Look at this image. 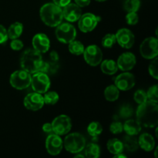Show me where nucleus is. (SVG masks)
Segmentation results:
<instances>
[{"instance_id":"ea45409f","label":"nucleus","mask_w":158,"mask_h":158,"mask_svg":"<svg viewBox=\"0 0 158 158\" xmlns=\"http://www.w3.org/2000/svg\"><path fill=\"white\" fill-rule=\"evenodd\" d=\"M52 1H53L54 4L60 6V8H63L64 6H66V5H68L69 3L71 2V0H52Z\"/></svg>"},{"instance_id":"7ed1b4c3","label":"nucleus","mask_w":158,"mask_h":158,"mask_svg":"<svg viewBox=\"0 0 158 158\" xmlns=\"http://www.w3.org/2000/svg\"><path fill=\"white\" fill-rule=\"evenodd\" d=\"M40 15L42 21L49 27H56L63 19L62 8L53 2L43 5L40 10Z\"/></svg>"},{"instance_id":"f03ea898","label":"nucleus","mask_w":158,"mask_h":158,"mask_svg":"<svg viewBox=\"0 0 158 158\" xmlns=\"http://www.w3.org/2000/svg\"><path fill=\"white\" fill-rule=\"evenodd\" d=\"M44 61L41 53L34 49H28L22 54L20 65L22 69L30 74L40 72Z\"/></svg>"},{"instance_id":"4be33fe9","label":"nucleus","mask_w":158,"mask_h":158,"mask_svg":"<svg viewBox=\"0 0 158 158\" xmlns=\"http://www.w3.org/2000/svg\"><path fill=\"white\" fill-rule=\"evenodd\" d=\"M106 148H107L108 151L114 155L123 153V150H124L123 142L117 138H113L108 140L107 143H106Z\"/></svg>"},{"instance_id":"9d476101","label":"nucleus","mask_w":158,"mask_h":158,"mask_svg":"<svg viewBox=\"0 0 158 158\" xmlns=\"http://www.w3.org/2000/svg\"><path fill=\"white\" fill-rule=\"evenodd\" d=\"M84 60L89 66H97L102 62L103 53L100 48L96 45L88 46L83 51Z\"/></svg>"},{"instance_id":"49530a36","label":"nucleus","mask_w":158,"mask_h":158,"mask_svg":"<svg viewBox=\"0 0 158 158\" xmlns=\"http://www.w3.org/2000/svg\"><path fill=\"white\" fill-rule=\"evenodd\" d=\"M157 151H158V148H156V151H155V157L157 158Z\"/></svg>"},{"instance_id":"58836bf2","label":"nucleus","mask_w":158,"mask_h":158,"mask_svg":"<svg viewBox=\"0 0 158 158\" xmlns=\"http://www.w3.org/2000/svg\"><path fill=\"white\" fill-rule=\"evenodd\" d=\"M8 35H7V30L6 28L0 24V44L5 43L8 40Z\"/></svg>"},{"instance_id":"1a4fd4ad","label":"nucleus","mask_w":158,"mask_h":158,"mask_svg":"<svg viewBox=\"0 0 158 158\" xmlns=\"http://www.w3.org/2000/svg\"><path fill=\"white\" fill-rule=\"evenodd\" d=\"M51 124L54 134L60 136L68 134L72 128V121L70 117L64 114L56 117Z\"/></svg>"},{"instance_id":"473e14b6","label":"nucleus","mask_w":158,"mask_h":158,"mask_svg":"<svg viewBox=\"0 0 158 158\" xmlns=\"http://www.w3.org/2000/svg\"><path fill=\"white\" fill-rule=\"evenodd\" d=\"M134 99L136 103H138L139 105L142 104V103H145L148 100L146 92L143 89H138V90L136 91L134 96Z\"/></svg>"},{"instance_id":"bb28decb","label":"nucleus","mask_w":158,"mask_h":158,"mask_svg":"<svg viewBox=\"0 0 158 158\" xmlns=\"http://www.w3.org/2000/svg\"><path fill=\"white\" fill-rule=\"evenodd\" d=\"M68 44H69V47L68 48H69V51L70 52V53L77 56H80L83 53L85 48L81 42L74 40L73 41L70 42Z\"/></svg>"},{"instance_id":"de8ad7c7","label":"nucleus","mask_w":158,"mask_h":158,"mask_svg":"<svg viewBox=\"0 0 158 158\" xmlns=\"http://www.w3.org/2000/svg\"><path fill=\"white\" fill-rule=\"evenodd\" d=\"M96 1H97V2H104V1H106V0H96Z\"/></svg>"},{"instance_id":"2f4dec72","label":"nucleus","mask_w":158,"mask_h":158,"mask_svg":"<svg viewBox=\"0 0 158 158\" xmlns=\"http://www.w3.org/2000/svg\"><path fill=\"white\" fill-rule=\"evenodd\" d=\"M116 42H117V40H116V36L114 34H106L102 39V46L104 48H111L115 44Z\"/></svg>"},{"instance_id":"7c9ffc66","label":"nucleus","mask_w":158,"mask_h":158,"mask_svg":"<svg viewBox=\"0 0 158 158\" xmlns=\"http://www.w3.org/2000/svg\"><path fill=\"white\" fill-rule=\"evenodd\" d=\"M134 110L130 104H123L119 110V116L123 119H128L132 117Z\"/></svg>"},{"instance_id":"79ce46f5","label":"nucleus","mask_w":158,"mask_h":158,"mask_svg":"<svg viewBox=\"0 0 158 158\" xmlns=\"http://www.w3.org/2000/svg\"><path fill=\"white\" fill-rule=\"evenodd\" d=\"M91 0H75V2L80 7H86L89 6Z\"/></svg>"},{"instance_id":"6ab92c4d","label":"nucleus","mask_w":158,"mask_h":158,"mask_svg":"<svg viewBox=\"0 0 158 158\" xmlns=\"http://www.w3.org/2000/svg\"><path fill=\"white\" fill-rule=\"evenodd\" d=\"M138 144L145 151H151L155 146V140L152 135L144 133L139 137Z\"/></svg>"},{"instance_id":"4468645a","label":"nucleus","mask_w":158,"mask_h":158,"mask_svg":"<svg viewBox=\"0 0 158 158\" xmlns=\"http://www.w3.org/2000/svg\"><path fill=\"white\" fill-rule=\"evenodd\" d=\"M24 106L29 110L36 111L41 109L45 104L43 97L41 94L34 92L27 94L24 99Z\"/></svg>"},{"instance_id":"f3484780","label":"nucleus","mask_w":158,"mask_h":158,"mask_svg":"<svg viewBox=\"0 0 158 158\" xmlns=\"http://www.w3.org/2000/svg\"><path fill=\"white\" fill-rule=\"evenodd\" d=\"M32 46L37 52L45 53L50 47V41L46 34L38 33L32 38Z\"/></svg>"},{"instance_id":"423d86ee","label":"nucleus","mask_w":158,"mask_h":158,"mask_svg":"<svg viewBox=\"0 0 158 158\" xmlns=\"http://www.w3.org/2000/svg\"><path fill=\"white\" fill-rule=\"evenodd\" d=\"M32 76L24 69L15 71L11 75L9 82L12 87L16 89H24L31 85Z\"/></svg>"},{"instance_id":"ddd939ff","label":"nucleus","mask_w":158,"mask_h":158,"mask_svg":"<svg viewBox=\"0 0 158 158\" xmlns=\"http://www.w3.org/2000/svg\"><path fill=\"white\" fill-rule=\"evenodd\" d=\"M117 42L121 47L125 49H131L134 44L135 37L134 33L130 29L123 28L117 31L115 35Z\"/></svg>"},{"instance_id":"a19ab883","label":"nucleus","mask_w":158,"mask_h":158,"mask_svg":"<svg viewBox=\"0 0 158 158\" xmlns=\"http://www.w3.org/2000/svg\"><path fill=\"white\" fill-rule=\"evenodd\" d=\"M58 60H59V56H58V53H57L56 51H52V52H51L50 55H49V62H51V63H57V62H58Z\"/></svg>"},{"instance_id":"aec40b11","label":"nucleus","mask_w":158,"mask_h":158,"mask_svg":"<svg viewBox=\"0 0 158 158\" xmlns=\"http://www.w3.org/2000/svg\"><path fill=\"white\" fill-rule=\"evenodd\" d=\"M141 125L136 120L130 119L127 120L123 124V131L127 135L136 136L141 131Z\"/></svg>"},{"instance_id":"39448f33","label":"nucleus","mask_w":158,"mask_h":158,"mask_svg":"<svg viewBox=\"0 0 158 158\" xmlns=\"http://www.w3.org/2000/svg\"><path fill=\"white\" fill-rule=\"evenodd\" d=\"M56 36L59 41L66 44L75 40L77 36V30L70 23H61L56 26Z\"/></svg>"},{"instance_id":"37998d69","label":"nucleus","mask_w":158,"mask_h":158,"mask_svg":"<svg viewBox=\"0 0 158 158\" xmlns=\"http://www.w3.org/2000/svg\"><path fill=\"white\" fill-rule=\"evenodd\" d=\"M43 131H44L45 133H47V134H49L53 133V131H52V124L49 123H45V124H43Z\"/></svg>"},{"instance_id":"c756f323","label":"nucleus","mask_w":158,"mask_h":158,"mask_svg":"<svg viewBox=\"0 0 158 158\" xmlns=\"http://www.w3.org/2000/svg\"><path fill=\"white\" fill-rule=\"evenodd\" d=\"M45 95L43 96V100L44 103L49 105H54L58 102L59 97L58 94L55 91H50V92L45 93Z\"/></svg>"},{"instance_id":"6e6552de","label":"nucleus","mask_w":158,"mask_h":158,"mask_svg":"<svg viewBox=\"0 0 158 158\" xmlns=\"http://www.w3.org/2000/svg\"><path fill=\"white\" fill-rule=\"evenodd\" d=\"M140 52L142 56L147 60H153L157 57L158 54L157 39L154 37L145 39L140 46Z\"/></svg>"},{"instance_id":"a211bd4d","label":"nucleus","mask_w":158,"mask_h":158,"mask_svg":"<svg viewBox=\"0 0 158 158\" xmlns=\"http://www.w3.org/2000/svg\"><path fill=\"white\" fill-rule=\"evenodd\" d=\"M136 56L132 52H124L119 56L117 64L122 71H129L136 65Z\"/></svg>"},{"instance_id":"72a5a7b5","label":"nucleus","mask_w":158,"mask_h":158,"mask_svg":"<svg viewBox=\"0 0 158 158\" xmlns=\"http://www.w3.org/2000/svg\"><path fill=\"white\" fill-rule=\"evenodd\" d=\"M157 92H158V86L157 85H154L151 87L149 88L148 93H147V97L148 99L151 101L155 102L157 103L158 101V97H157Z\"/></svg>"},{"instance_id":"b1692460","label":"nucleus","mask_w":158,"mask_h":158,"mask_svg":"<svg viewBox=\"0 0 158 158\" xmlns=\"http://www.w3.org/2000/svg\"><path fill=\"white\" fill-rule=\"evenodd\" d=\"M123 148L129 152H134L138 148V140L134 136L127 135L124 137L123 141Z\"/></svg>"},{"instance_id":"c85d7f7f","label":"nucleus","mask_w":158,"mask_h":158,"mask_svg":"<svg viewBox=\"0 0 158 158\" xmlns=\"http://www.w3.org/2000/svg\"><path fill=\"white\" fill-rule=\"evenodd\" d=\"M140 7V0H125L123 9L127 12H137Z\"/></svg>"},{"instance_id":"5701e85b","label":"nucleus","mask_w":158,"mask_h":158,"mask_svg":"<svg viewBox=\"0 0 158 158\" xmlns=\"http://www.w3.org/2000/svg\"><path fill=\"white\" fill-rule=\"evenodd\" d=\"M23 31V25L21 23H14L11 25L7 30L8 38L11 40H15L18 39L22 35Z\"/></svg>"},{"instance_id":"f704fd0d","label":"nucleus","mask_w":158,"mask_h":158,"mask_svg":"<svg viewBox=\"0 0 158 158\" xmlns=\"http://www.w3.org/2000/svg\"><path fill=\"white\" fill-rule=\"evenodd\" d=\"M153 61L151 62V64H150L149 68V73L151 74V77L153 78H154L155 80H157L158 79V69H157V58L155 57V58L153 59Z\"/></svg>"},{"instance_id":"c03bdc74","label":"nucleus","mask_w":158,"mask_h":158,"mask_svg":"<svg viewBox=\"0 0 158 158\" xmlns=\"http://www.w3.org/2000/svg\"><path fill=\"white\" fill-rule=\"evenodd\" d=\"M117 157H123V158H126L127 156L123 154V153H120V154H117L116 155H114V158H117Z\"/></svg>"},{"instance_id":"cd10ccee","label":"nucleus","mask_w":158,"mask_h":158,"mask_svg":"<svg viewBox=\"0 0 158 158\" xmlns=\"http://www.w3.org/2000/svg\"><path fill=\"white\" fill-rule=\"evenodd\" d=\"M103 132V127L99 122L94 121L89 124L87 127V133L92 137H97Z\"/></svg>"},{"instance_id":"2eb2a0df","label":"nucleus","mask_w":158,"mask_h":158,"mask_svg":"<svg viewBox=\"0 0 158 158\" xmlns=\"http://www.w3.org/2000/svg\"><path fill=\"white\" fill-rule=\"evenodd\" d=\"M114 82L119 90L127 91L132 89L135 85V78L132 73L126 72L117 76Z\"/></svg>"},{"instance_id":"f8f14e48","label":"nucleus","mask_w":158,"mask_h":158,"mask_svg":"<svg viewBox=\"0 0 158 158\" xmlns=\"http://www.w3.org/2000/svg\"><path fill=\"white\" fill-rule=\"evenodd\" d=\"M63 148V142L60 135L49 134L46 140V148L47 152L51 155H58Z\"/></svg>"},{"instance_id":"a18cd8bd","label":"nucleus","mask_w":158,"mask_h":158,"mask_svg":"<svg viewBox=\"0 0 158 158\" xmlns=\"http://www.w3.org/2000/svg\"><path fill=\"white\" fill-rule=\"evenodd\" d=\"M75 157H76V158H78V157H83V158H84L85 156H84V155H80V154H77V155Z\"/></svg>"},{"instance_id":"a878e982","label":"nucleus","mask_w":158,"mask_h":158,"mask_svg":"<svg viewBox=\"0 0 158 158\" xmlns=\"http://www.w3.org/2000/svg\"><path fill=\"white\" fill-rule=\"evenodd\" d=\"M120 91L115 85L108 86L104 90V96L106 100L110 102H114L119 98Z\"/></svg>"},{"instance_id":"c9c22d12","label":"nucleus","mask_w":158,"mask_h":158,"mask_svg":"<svg viewBox=\"0 0 158 158\" xmlns=\"http://www.w3.org/2000/svg\"><path fill=\"white\" fill-rule=\"evenodd\" d=\"M110 131L114 134H119L123 131V124L121 122L114 121L113 122L110 127Z\"/></svg>"},{"instance_id":"412c9836","label":"nucleus","mask_w":158,"mask_h":158,"mask_svg":"<svg viewBox=\"0 0 158 158\" xmlns=\"http://www.w3.org/2000/svg\"><path fill=\"white\" fill-rule=\"evenodd\" d=\"M100 63V69L102 72L107 75H114L119 69L117 63L113 60H105Z\"/></svg>"},{"instance_id":"393cba45","label":"nucleus","mask_w":158,"mask_h":158,"mask_svg":"<svg viewBox=\"0 0 158 158\" xmlns=\"http://www.w3.org/2000/svg\"><path fill=\"white\" fill-rule=\"evenodd\" d=\"M100 156V148L98 144L90 143L85 146V157L88 158H98Z\"/></svg>"},{"instance_id":"f257e3e1","label":"nucleus","mask_w":158,"mask_h":158,"mask_svg":"<svg viewBox=\"0 0 158 158\" xmlns=\"http://www.w3.org/2000/svg\"><path fill=\"white\" fill-rule=\"evenodd\" d=\"M137 120L141 126L148 128L155 127L158 124L157 103L148 100L137 107Z\"/></svg>"},{"instance_id":"dca6fc26","label":"nucleus","mask_w":158,"mask_h":158,"mask_svg":"<svg viewBox=\"0 0 158 158\" xmlns=\"http://www.w3.org/2000/svg\"><path fill=\"white\" fill-rule=\"evenodd\" d=\"M63 19L69 23L78 21L82 15L81 7L77 6L76 3H69L63 8Z\"/></svg>"},{"instance_id":"0eeeda50","label":"nucleus","mask_w":158,"mask_h":158,"mask_svg":"<svg viewBox=\"0 0 158 158\" xmlns=\"http://www.w3.org/2000/svg\"><path fill=\"white\" fill-rule=\"evenodd\" d=\"M32 88L35 92L39 94H45L50 87V80L46 73L37 72L33 73L31 79Z\"/></svg>"},{"instance_id":"9b49d317","label":"nucleus","mask_w":158,"mask_h":158,"mask_svg":"<svg viewBox=\"0 0 158 158\" xmlns=\"http://www.w3.org/2000/svg\"><path fill=\"white\" fill-rule=\"evenodd\" d=\"M101 20L100 16H97L93 13H85L81 15L79 19L78 26L80 31L83 32H89L94 30Z\"/></svg>"},{"instance_id":"20e7f679","label":"nucleus","mask_w":158,"mask_h":158,"mask_svg":"<svg viewBox=\"0 0 158 158\" xmlns=\"http://www.w3.org/2000/svg\"><path fill=\"white\" fill-rule=\"evenodd\" d=\"M63 146L66 151L71 154H79L86 146L85 137L79 133H72L66 137L63 141Z\"/></svg>"},{"instance_id":"4c0bfd02","label":"nucleus","mask_w":158,"mask_h":158,"mask_svg":"<svg viewBox=\"0 0 158 158\" xmlns=\"http://www.w3.org/2000/svg\"><path fill=\"white\" fill-rule=\"evenodd\" d=\"M23 43L21 40H18V39H15V40H12V41L10 43V47L12 48L13 50L19 51L21 50L23 48Z\"/></svg>"},{"instance_id":"e433bc0d","label":"nucleus","mask_w":158,"mask_h":158,"mask_svg":"<svg viewBox=\"0 0 158 158\" xmlns=\"http://www.w3.org/2000/svg\"><path fill=\"white\" fill-rule=\"evenodd\" d=\"M138 20H139V18L137 12H128L127 15H126V21L128 25H131V26L136 25L137 23H138Z\"/></svg>"}]
</instances>
